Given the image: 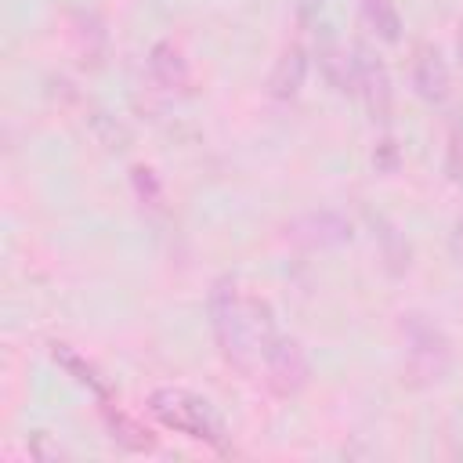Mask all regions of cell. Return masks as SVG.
Segmentation results:
<instances>
[{"instance_id":"obj_1","label":"cell","mask_w":463,"mask_h":463,"mask_svg":"<svg viewBox=\"0 0 463 463\" xmlns=\"http://www.w3.org/2000/svg\"><path fill=\"white\" fill-rule=\"evenodd\" d=\"M206 307H210V329H213L221 358L239 373H253L260 344H257V329H253V315H250V297H242V289L232 275H221L210 286Z\"/></svg>"},{"instance_id":"obj_2","label":"cell","mask_w":463,"mask_h":463,"mask_svg":"<svg viewBox=\"0 0 463 463\" xmlns=\"http://www.w3.org/2000/svg\"><path fill=\"white\" fill-rule=\"evenodd\" d=\"M148 412L166 427V430H177L192 441H203L210 445L213 452H232L228 445V430H224V420L217 416V409L184 391V387H159L148 394Z\"/></svg>"},{"instance_id":"obj_3","label":"cell","mask_w":463,"mask_h":463,"mask_svg":"<svg viewBox=\"0 0 463 463\" xmlns=\"http://www.w3.org/2000/svg\"><path fill=\"white\" fill-rule=\"evenodd\" d=\"M402 340H405V365L416 383H438L445 380L452 365V340L449 333L423 311H405L398 318Z\"/></svg>"},{"instance_id":"obj_4","label":"cell","mask_w":463,"mask_h":463,"mask_svg":"<svg viewBox=\"0 0 463 463\" xmlns=\"http://www.w3.org/2000/svg\"><path fill=\"white\" fill-rule=\"evenodd\" d=\"M260 358H264V369H268V387L275 394L289 398V394L304 391L311 369H307V354H304L297 336H286V333L268 336L264 347H260Z\"/></svg>"},{"instance_id":"obj_5","label":"cell","mask_w":463,"mask_h":463,"mask_svg":"<svg viewBox=\"0 0 463 463\" xmlns=\"http://www.w3.org/2000/svg\"><path fill=\"white\" fill-rule=\"evenodd\" d=\"M286 239L300 250H336L354 239V228L336 210H311L286 224Z\"/></svg>"},{"instance_id":"obj_6","label":"cell","mask_w":463,"mask_h":463,"mask_svg":"<svg viewBox=\"0 0 463 463\" xmlns=\"http://www.w3.org/2000/svg\"><path fill=\"white\" fill-rule=\"evenodd\" d=\"M351 58H354V90L365 98L369 116L380 119V123H387V119H391V101H394L387 65H383L369 47H362V43L351 51Z\"/></svg>"},{"instance_id":"obj_7","label":"cell","mask_w":463,"mask_h":463,"mask_svg":"<svg viewBox=\"0 0 463 463\" xmlns=\"http://www.w3.org/2000/svg\"><path fill=\"white\" fill-rule=\"evenodd\" d=\"M412 87L427 105H445L452 94V80H449V65L441 58L438 47L420 43L416 58H412Z\"/></svg>"},{"instance_id":"obj_8","label":"cell","mask_w":463,"mask_h":463,"mask_svg":"<svg viewBox=\"0 0 463 463\" xmlns=\"http://www.w3.org/2000/svg\"><path fill=\"white\" fill-rule=\"evenodd\" d=\"M148 69H152V80L170 90V94H188L192 90V65L188 58L181 54L177 43L170 40H159L152 51H148Z\"/></svg>"},{"instance_id":"obj_9","label":"cell","mask_w":463,"mask_h":463,"mask_svg":"<svg viewBox=\"0 0 463 463\" xmlns=\"http://www.w3.org/2000/svg\"><path fill=\"white\" fill-rule=\"evenodd\" d=\"M304 80H307V51H304L300 43H289V47L279 54L275 69H271L268 90H271V98L289 101V98H297V94H300Z\"/></svg>"},{"instance_id":"obj_10","label":"cell","mask_w":463,"mask_h":463,"mask_svg":"<svg viewBox=\"0 0 463 463\" xmlns=\"http://www.w3.org/2000/svg\"><path fill=\"white\" fill-rule=\"evenodd\" d=\"M51 358H54V362H58V369H65L80 387H87L98 402H105V405L112 402V391H109L105 376H101V373H98V369H94V365H90L76 347H69V344H51Z\"/></svg>"},{"instance_id":"obj_11","label":"cell","mask_w":463,"mask_h":463,"mask_svg":"<svg viewBox=\"0 0 463 463\" xmlns=\"http://www.w3.org/2000/svg\"><path fill=\"white\" fill-rule=\"evenodd\" d=\"M369 224H373V239H376V246H380V257H383L387 271H391V275H405V271H409V257H412L405 235H402L383 213H369Z\"/></svg>"},{"instance_id":"obj_12","label":"cell","mask_w":463,"mask_h":463,"mask_svg":"<svg viewBox=\"0 0 463 463\" xmlns=\"http://www.w3.org/2000/svg\"><path fill=\"white\" fill-rule=\"evenodd\" d=\"M318 61H322V72H326L333 90H340V94L354 90V58H347L333 40H326L318 47Z\"/></svg>"},{"instance_id":"obj_13","label":"cell","mask_w":463,"mask_h":463,"mask_svg":"<svg viewBox=\"0 0 463 463\" xmlns=\"http://www.w3.org/2000/svg\"><path fill=\"white\" fill-rule=\"evenodd\" d=\"M362 18L383 43L402 40V14H398L394 0H362Z\"/></svg>"},{"instance_id":"obj_14","label":"cell","mask_w":463,"mask_h":463,"mask_svg":"<svg viewBox=\"0 0 463 463\" xmlns=\"http://www.w3.org/2000/svg\"><path fill=\"white\" fill-rule=\"evenodd\" d=\"M105 420H109L112 441H119L123 449H130V452H148V449H156V438H152L148 430H141L134 420H127L123 412H105Z\"/></svg>"},{"instance_id":"obj_15","label":"cell","mask_w":463,"mask_h":463,"mask_svg":"<svg viewBox=\"0 0 463 463\" xmlns=\"http://www.w3.org/2000/svg\"><path fill=\"white\" fill-rule=\"evenodd\" d=\"M445 174L452 184H463V123L449 119V148H445Z\"/></svg>"},{"instance_id":"obj_16","label":"cell","mask_w":463,"mask_h":463,"mask_svg":"<svg viewBox=\"0 0 463 463\" xmlns=\"http://www.w3.org/2000/svg\"><path fill=\"white\" fill-rule=\"evenodd\" d=\"M398 159H402L398 145H394L391 137H380L376 148H373V166H376L380 174H394V170H398Z\"/></svg>"},{"instance_id":"obj_17","label":"cell","mask_w":463,"mask_h":463,"mask_svg":"<svg viewBox=\"0 0 463 463\" xmlns=\"http://www.w3.org/2000/svg\"><path fill=\"white\" fill-rule=\"evenodd\" d=\"M134 188H137L141 203H148V206H156V203H159V184H156V174H152V170L134 166Z\"/></svg>"},{"instance_id":"obj_18","label":"cell","mask_w":463,"mask_h":463,"mask_svg":"<svg viewBox=\"0 0 463 463\" xmlns=\"http://www.w3.org/2000/svg\"><path fill=\"white\" fill-rule=\"evenodd\" d=\"M452 250H456V260L463 268V213L456 217V228H452Z\"/></svg>"},{"instance_id":"obj_19","label":"cell","mask_w":463,"mask_h":463,"mask_svg":"<svg viewBox=\"0 0 463 463\" xmlns=\"http://www.w3.org/2000/svg\"><path fill=\"white\" fill-rule=\"evenodd\" d=\"M318 7H322V0H297V11H300L304 18H315Z\"/></svg>"},{"instance_id":"obj_20","label":"cell","mask_w":463,"mask_h":463,"mask_svg":"<svg viewBox=\"0 0 463 463\" xmlns=\"http://www.w3.org/2000/svg\"><path fill=\"white\" fill-rule=\"evenodd\" d=\"M456 51H459V61H463V25H459V33H456Z\"/></svg>"}]
</instances>
